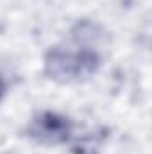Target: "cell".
Listing matches in <instances>:
<instances>
[{
  "label": "cell",
  "mask_w": 152,
  "mask_h": 154,
  "mask_svg": "<svg viewBox=\"0 0 152 154\" xmlns=\"http://www.w3.org/2000/svg\"><path fill=\"white\" fill-rule=\"evenodd\" d=\"M27 136L43 145L65 143L72 134V120L56 111H41L25 129Z\"/></svg>",
  "instance_id": "7a4b0ae2"
},
{
  "label": "cell",
  "mask_w": 152,
  "mask_h": 154,
  "mask_svg": "<svg viewBox=\"0 0 152 154\" xmlns=\"http://www.w3.org/2000/svg\"><path fill=\"white\" fill-rule=\"evenodd\" d=\"M4 95H5V81H4V77L0 75V100L4 99Z\"/></svg>",
  "instance_id": "3957f363"
},
{
  "label": "cell",
  "mask_w": 152,
  "mask_h": 154,
  "mask_svg": "<svg viewBox=\"0 0 152 154\" xmlns=\"http://www.w3.org/2000/svg\"><path fill=\"white\" fill-rule=\"evenodd\" d=\"M100 65L95 50L86 47H54L45 56V74L59 82L91 77Z\"/></svg>",
  "instance_id": "6da1fadb"
}]
</instances>
